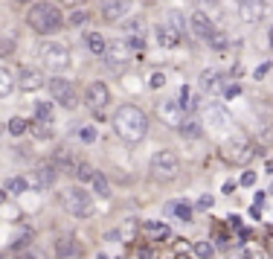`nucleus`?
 <instances>
[{
	"mask_svg": "<svg viewBox=\"0 0 273 259\" xmlns=\"http://www.w3.org/2000/svg\"><path fill=\"white\" fill-rule=\"evenodd\" d=\"M113 131L125 143H140L148 134V117H145V111L137 108V105H119L113 111Z\"/></svg>",
	"mask_w": 273,
	"mask_h": 259,
	"instance_id": "1",
	"label": "nucleus"
},
{
	"mask_svg": "<svg viewBox=\"0 0 273 259\" xmlns=\"http://www.w3.org/2000/svg\"><path fill=\"white\" fill-rule=\"evenodd\" d=\"M26 23L41 32V35H52L64 26V15L55 3H35L29 12H26Z\"/></svg>",
	"mask_w": 273,
	"mask_h": 259,
	"instance_id": "2",
	"label": "nucleus"
},
{
	"mask_svg": "<svg viewBox=\"0 0 273 259\" xmlns=\"http://www.w3.org/2000/svg\"><path fill=\"white\" fill-rule=\"evenodd\" d=\"M148 172H151V178H154V181H175V178H177V172H180V160H177V155H175V152L163 149V152H157V155L151 157Z\"/></svg>",
	"mask_w": 273,
	"mask_h": 259,
	"instance_id": "3",
	"label": "nucleus"
},
{
	"mask_svg": "<svg viewBox=\"0 0 273 259\" xmlns=\"http://www.w3.org/2000/svg\"><path fill=\"white\" fill-rule=\"evenodd\" d=\"M61 204L67 207V213H73V216H79V219H84V216L93 213V198H90V192L81 190V187H67V190L61 192Z\"/></svg>",
	"mask_w": 273,
	"mask_h": 259,
	"instance_id": "4",
	"label": "nucleus"
},
{
	"mask_svg": "<svg viewBox=\"0 0 273 259\" xmlns=\"http://www.w3.org/2000/svg\"><path fill=\"white\" fill-rule=\"evenodd\" d=\"M41 61H44V67L47 70H52V73H64L67 67H70V50L64 47V44H55V41H47V44H41Z\"/></svg>",
	"mask_w": 273,
	"mask_h": 259,
	"instance_id": "5",
	"label": "nucleus"
},
{
	"mask_svg": "<svg viewBox=\"0 0 273 259\" xmlns=\"http://www.w3.org/2000/svg\"><path fill=\"white\" fill-rule=\"evenodd\" d=\"M221 157H224L227 163H233V166H244V163H250V157H253V146H250L247 137L236 134V137H230V140L221 146Z\"/></svg>",
	"mask_w": 273,
	"mask_h": 259,
	"instance_id": "6",
	"label": "nucleus"
},
{
	"mask_svg": "<svg viewBox=\"0 0 273 259\" xmlns=\"http://www.w3.org/2000/svg\"><path fill=\"white\" fill-rule=\"evenodd\" d=\"M49 93H52V99L58 102V105H64L67 111H73L76 105H79V96H76V87H73V82L70 79H52L49 82Z\"/></svg>",
	"mask_w": 273,
	"mask_h": 259,
	"instance_id": "7",
	"label": "nucleus"
},
{
	"mask_svg": "<svg viewBox=\"0 0 273 259\" xmlns=\"http://www.w3.org/2000/svg\"><path fill=\"white\" fill-rule=\"evenodd\" d=\"M131 44L128 41H122V38H116V41H111L108 44V50H105V61H108V67H122V64H128L131 61Z\"/></svg>",
	"mask_w": 273,
	"mask_h": 259,
	"instance_id": "8",
	"label": "nucleus"
},
{
	"mask_svg": "<svg viewBox=\"0 0 273 259\" xmlns=\"http://www.w3.org/2000/svg\"><path fill=\"white\" fill-rule=\"evenodd\" d=\"M157 114L166 125L172 128H180L183 125V105L177 99H166V102H157Z\"/></svg>",
	"mask_w": 273,
	"mask_h": 259,
	"instance_id": "9",
	"label": "nucleus"
},
{
	"mask_svg": "<svg viewBox=\"0 0 273 259\" xmlns=\"http://www.w3.org/2000/svg\"><path fill=\"white\" fill-rule=\"evenodd\" d=\"M207 125H209L212 131L224 134V131L233 128V117H230V111H224L221 105H209V108H207Z\"/></svg>",
	"mask_w": 273,
	"mask_h": 259,
	"instance_id": "10",
	"label": "nucleus"
},
{
	"mask_svg": "<svg viewBox=\"0 0 273 259\" xmlns=\"http://www.w3.org/2000/svg\"><path fill=\"white\" fill-rule=\"evenodd\" d=\"M99 9H102V17L105 20H113L116 23V20H122L134 9V0H102Z\"/></svg>",
	"mask_w": 273,
	"mask_h": 259,
	"instance_id": "11",
	"label": "nucleus"
},
{
	"mask_svg": "<svg viewBox=\"0 0 273 259\" xmlns=\"http://www.w3.org/2000/svg\"><path fill=\"white\" fill-rule=\"evenodd\" d=\"M265 12H268L265 0H239V15L244 23H259L265 17Z\"/></svg>",
	"mask_w": 273,
	"mask_h": 259,
	"instance_id": "12",
	"label": "nucleus"
},
{
	"mask_svg": "<svg viewBox=\"0 0 273 259\" xmlns=\"http://www.w3.org/2000/svg\"><path fill=\"white\" fill-rule=\"evenodd\" d=\"M189 26H192V32L201 38V41H209V35L215 32V23H212V17L204 12V9H198L195 15H192V20H189Z\"/></svg>",
	"mask_w": 273,
	"mask_h": 259,
	"instance_id": "13",
	"label": "nucleus"
},
{
	"mask_svg": "<svg viewBox=\"0 0 273 259\" xmlns=\"http://www.w3.org/2000/svg\"><path fill=\"white\" fill-rule=\"evenodd\" d=\"M17 85H20V90H38V87H44V73L41 70H35V67H20L17 70Z\"/></svg>",
	"mask_w": 273,
	"mask_h": 259,
	"instance_id": "14",
	"label": "nucleus"
},
{
	"mask_svg": "<svg viewBox=\"0 0 273 259\" xmlns=\"http://www.w3.org/2000/svg\"><path fill=\"white\" fill-rule=\"evenodd\" d=\"M84 96H87V105H93V108H105L111 102V90L105 82H90Z\"/></svg>",
	"mask_w": 273,
	"mask_h": 259,
	"instance_id": "15",
	"label": "nucleus"
},
{
	"mask_svg": "<svg viewBox=\"0 0 273 259\" xmlns=\"http://www.w3.org/2000/svg\"><path fill=\"white\" fill-rule=\"evenodd\" d=\"M55 166L52 163H41L38 169H35V175H32V184L35 187H49V184H55Z\"/></svg>",
	"mask_w": 273,
	"mask_h": 259,
	"instance_id": "16",
	"label": "nucleus"
},
{
	"mask_svg": "<svg viewBox=\"0 0 273 259\" xmlns=\"http://www.w3.org/2000/svg\"><path fill=\"white\" fill-rule=\"evenodd\" d=\"M55 254H58V259H76L79 257V245H76V239H73V236H58V242H55Z\"/></svg>",
	"mask_w": 273,
	"mask_h": 259,
	"instance_id": "17",
	"label": "nucleus"
},
{
	"mask_svg": "<svg viewBox=\"0 0 273 259\" xmlns=\"http://www.w3.org/2000/svg\"><path fill=\"white\" fill-rule=\"evenodd\" d=\"M221 85H224V82H221V73H218V70H204V73H201V90H204V93H215Z\"/></svg>",
	"mask_w": 273,
	"mask_h": 259,
	"instance_id": "18",
	"label": "nucleus"
},
{
	"mask_svg": "<svg viewBox=\"0 0 273 259\" xmlns=\"http://www.w3.org/2000/svg\"><path fill=\"white\" fill-rule=\"evenodd\" d=\"M90 190H93L96 198H108V195H111V184H108V178H105L102 172H93V178H90Z\"/></svg>",
	"mask_w": 273,
	"mask_h": 259,
	"instance_id": "19",
	"label": "nucleus"
},
{
	"mask_svg": "<svg viewBox=\"0 0 273 259\" xmlns=\"http://www.w3.org/2000/svg\"><path fill=\"white\" fill-rule=\"evenodd\" d=\"M166 26H169V29L180 38V35H183V29H186V20H183V15H180L177 9H169V12H166Z\"/></svg>",
	"mask_w": 273,
	"mask_h": 259,
	"instance_id": "20",
	"label": "nucleus"
},
{
	"mask_svg": "<svg viewBox=\"0 0 273 259\" xmlns=\"http://www.w3.org/2000/svg\"><path fill=\"white\" fill-rule=\"evenodd\" d=\"M84 44H87V50H90L93 55H105V50H108V41H105L99 32H87V35H84Z\"/></svg>",
	"mask_w": 273,
	"mask_h": 259,
	"instance_id": "21",
	"label": "nucleus"
},
{
	"mask_svg": "<svg viewBox=\"0 0 273 259\" xmlns=\"http://www.w3.org/2000/svg\"><path fill=\"white\" fill-rule=\"evenodd\" d=\"M154 35H157V44H160V47H175V44L180 41V38H177V35H175L166 23H163V26H157V29H154Z\"/></svg>",
	"mask_w": 273,
	"mask_h": 259,
	"instance_id": "22",
	"label": "nucleus"
},
{
	"mask_svg": "<svg viewBox=\"0 0 273 259\" xmlns=\"http://www.w3.org/2000/svg\"><path fill=\"white\" fill-rule=\"evenodd\" d=\"M201 131H204V122L195 120V117L183 120V125H180V134H183V137H201Z\"/></svg>",
	"mask_w": 273,
	"mask_h": 259,
	"instance_id": "23",
	"label": "nucleus"
},
{
	"mask_svg": "<svg viewBox=\"0 0 273 259\" xmlns=\"http://www.w3.org/2000/svg\"><path fill=\"white\" fill-rule=\"evenodd\" d=\"M35 120L44 122V125H49L52 122V102H38L35 105Z\"/></svg>",
	"mask_w": 273,
	"mask_h": 259,
	"instance_id": "24",
	"label": "nucleus"
},
{
	"mask_svg": "<svg viewBox=\"0 0 273 259\" xmlns=\"http://www.w3.org/2000/svg\"><path fill=\"white\" fill-rule=\"evenodd\" d=\"M12 90H15V76H12L6 67H0V99L9 96Z\"/></svg>",
	"mask_w": 273,
	"mask_h": 259,
	"instance_id": "25",
	"label": "nucleus"
},
{
	"mask_svg": "<svg viewBox=\"0 0 273 259\" xmlns=\"http://www.w3.org/2000/svg\"><path fill=\"white\" fill-rule=\"evenodd\" d=\"M207 44H209L212 50H227V47H230V38H227V32H224V29H215V32L209 35V41H207Z\"/></svg>",
	"mask_w": 273,
	"mask_h": 259,
	"instance_id": "26",
	"label": "nucleus"
},
{
	"mask_svg": "<svg viewBox=\"0 0 273 259\" xmlns=\"http://www.w3.org/2000/svg\"><path fill=\"white\" fill-rule=\"evenodd\" d=\"M169 213H175L180 222H192V207H189V204H183V201H177V204H169Z\"/></svg>",
	"mask_w": 273,
	"mask_h": 259,
	"instance_id": "27",
	"label": "nucleus"
},
{
	"mask_svg": "<svg viewBox=\"0 0 273 259\" xmlns=\"http://www.w3.org/2000/svg\"><path fill=\"white\" fill-rule=\"evenodd\" d=\"M26 131H29V122H26L23 117H12V120H9V134L20 137V134H26Z\"/></svg>",
	"mask_w": 273,
	"mask_h": 259,
	"instance_id": "28",
	"label": "nucleus"
},
{
	"mask_svg": "<svg viewBox=\"0 0 273 259\" xmlns=\"http://www.w3.org/2000/svg\"><path fill=\"white\" fill-rule=\"evenodd\" d=\"M145 233L154 236V239H166L169 236V227L166 224H157V222H145Z\"/></svg>",
	"mask_w": 273,
	"mask_h": 259,
	"instance_id": "29",
	"label": "nucleus"
},
{
	"mask_svg": "<svg viewBox=\"0 0 273 259\" xmlns=\"http://www.w3.org/2000/svg\"><path fill=\"white\" fill-rule=\"evenodd\" d=\"M195 257L198 259H212L215 257V248H212L207 239H204V242H195Z\"/></svg>",
	"mask_w": 273,
	"mask_h": 259,
	"instance_id": "30",
	"label": "nucleus"
},
{
	"mask_svg": "<svg viewBox=\"0 0 273 259\" xmlns=\"http://www.w3.org/2000/svg\"><path fill=\"white\" fill-rule=\"evenodd\" d=\"M125 29H128V32H131L134 38H143V29H145V20H143V17H137V20H128V23H125Z\"/></svg>",
	"mask_w": 273,
	"mask_h": 259,
	"instance_id": "31",
	"label": "nucleus"
},
{
	"mask_svg": "<svg viewBox=\"0 0 273 259\" xmlns=\"http://www.w3.org/2000/svg\"><path fill=\"white\" fill-rule=\"evenodd\" d=\"M96 169H90V163H76V178L79 181H90Z\"/></svg>",
	"mask_w": 273,
	"mask_h": 259,
	"instance_id": "32",
	"label": "nucleus"
},
{
	"mask_svg": "<svg viewBox=\"0 0 273 259\" xmlns=\"http://www.w3.org/2000/svg\"><path fill=\"white\" fill-rule=\"evenodd\" d=\"M26 187H29V181H26V178H12V181H9V192H12V195H20Z\"/></svg>",
	"mask_w": 273,
	"mask_h": 259,
	"instance_id": "33",
	"label": "nucleus"
},
{
	"mask_svg": "<svg viewBox=\"0 0 273 259\" xmlns=\"http://www.w3.org/2000/svg\"><path fill=\"white\" fill-rule=\"evenodd\" d=\"M29 131H32V134H35V137H41V140H44V137H49V134H52V131H49V128H47V125H44V122H38V120H35V122H29Z\"/></svg>",
	"mask_w": 273,
	"mask_h": 259,
	"instance_id": "34",
	"label": "nucleus"
},
{
	"mask_svg": "<svg viewBox=\"0 0 273 259\" xmlns=\"http://www.w3.org/2000/svg\"><path fill=\"white\" fill-rule=\"evenodd\" d=\"M20 259H47V257H44V251H38V248H23V251H20Z\"/></svg>",
	"mask_w": 273,
	"mask_h": 259,
	"instance_id": "35",
	"label": "nucleus"
},
{
	"mask_svg": "<svg viewBox=\"0 0 273 259\" xmlns=\"http://www.w3.org/2000/svg\"><path fill=\"white\" fill-rule=\"evenodd\" d=\"M166 85V73H151L148 76V87H163Z\"/></svg>",
	"mask_w": 273,
	"mask_h": 259,
	"instance_id": "36",
	"label": "nucleus"
},
{
	"mask_svg": "<svg viewBox=\"0 0 273 259\" xmlns=\"http://www.w3.org/2000/svg\"><path fill=\"white\" fill-rule=\"evenodd\" d=\"M212 204H215V198H212V195H201V198H198V207H201V210H209Z\"/></svg>",
	"mask_w": 273,
	"mask_h": 259,
	"instance_id": "37",
	"label": "nucleus"
},
{
	"mask_svg": "<svg viewBox=\"0 0 273 259\" xmlns=\"http://www.w3.org/2000/svg\"><path fill=\"white\" fill-rule=\"evenodd\" d=\"M256 184V172H244L241 175V187H253Z\"/></svg>",
	"mask_w": 273,
	"mask_h": 259,
	"instance_id": "38",
	"label": "nucleus"
},
{
	"mask_svg": "<svg viewBox=\"0 0 273 259\" xmlns=\"http://www.w3.org/2000/svg\"><path fill=\"white\" fill-rule=\"evenodd\" d=\"M84 17H87V12H81V9H79V12H73V15H70V23H84Z\"/></svg>",
	"mask_w": 273,
	"mask_h": 259,
	"instance_id": "39",
	"label": "nucleus"
},
{
	"mask_svg": "<svg viewBox=\"0 0 273 259\" xmlns=\"http://www.w3.org/2000/svg\"><path fill=\"white\" fill-rule=\"evenodd\" d=\"M268 73H271V64H268V61H265V64H259V67H256V79H265V76H268Z\"/></svg>",
	"mask_w": 273,
	"mask_h": 259,
	"instance_id": "40",
	"label": "nucleus"
},
{
	"mask_svg": "<svg viewBox=\"0 0 273 259\" xmlns=\"http://www.w3.org/2000/svg\"><path fill=\"white\" fill-rule=\"evenodd\" d=\"M81 140H84V143H93V140H96V131H93V128H81Z\"/></svg>",
	"mask_w": 273,
	"mask_h": 259,
	"instance_id": "41",
	"label": "nucleus"
},
{
	"mask_svg": "<svg viewBox=\"0 0 273 259\" xmlns=\"http://www.w3.org/2000/svg\"><path fill=\"white\" fill-rule=\"evenodd\" d=\"M9 52H12V44H9V41H3V38H0V55H9Z\"/></svg>",
	"mask_w": 273,
	"mask_h": 259,
	"instance_id": "42",
	"label": "nucleus"
},
{
	"mask_svg": "<svg viewBox=\"0 0 273 259\" xmlns=\"http://www.w3.org/2000/svg\"><path fill=\"white\" fill-rule=\"evenodd\" d=\"M224 93H227V99H233V96H239V87H236V85H233V87H227V90H224Z\"/></svg>",
	"mask_w": 273,
	"mask_h": 259,
	"instance_id": "43",
	"label": "nucleus"
},
{
	"mask_svg": "<svg viewBox=\"0 0 273 259\" xmlns=\"http://www.w3.org/2000/svg\"><path fill=\"white\" fill-rule=\"evenodd\" d=\"M230 227H236V230H241V222H239V216H230Z\"/></svg>",
	"mask_w": 273,
	"mask_h": 259,
	"instance_id": "44",
	"label": "nucleus"
},
{
	"mask_svg": "<svg viewBox=\"0 0 273 259\" xmlns=\"http://www.w3.org/2000/svg\"><path fill=\"white\" fill-rule=\"evenodd\" d=\"M198 3H201V6H218L221 0H198Z\"/></svg>",
	"mask_w": 273,
	"mask_h": 259,
	"instance_id": "45",
	"label": "nucleus"
},
{
	"mask_svg": "<svg viewBox=\"0 0 273 259\" xmlns=\"http://www.w3.org/2000/svg\"><path fill=\"white\" fill-rule=\"evenodd\" d=\"M268 41H271V50H273V26H271V32H268Z\"/></svg>",
	"mask_w": 273,
	"mask_h": 259,
	"instance_id": "46",
	"label": "nucleus"
},
{
	"mask_svg": "<svg viewBox=\"0 0 273 259\" xmlns=\"http://www.w3.org/2000/svg\"><path fill=\"white\" fill-rule=\"evenodd\" d=\"M3 201H6V192H3V190H0V204H3Z\"/></svg>",
	"mask_w": 273,
	"mask_h": 259,
	"instance_id": "47",
	"label": "nucleus"
},
{
	"mask_svg": "<svg viewBox=\"0 0 273 259\" xmlns=\"http://www.w3.org/2000/svg\"><path fill=\"white\" fill-rule=\"evenodd\" d=\"M67 3H81V0H67Z\"/></svg>",
	"mask_w": 273,
	"mask_h": 259,
	"instance_id": "48",
	"label": "nucleus"
},
{
	"mask_svg": "<svg viewBox=\"0 0 273 259\" xmlns=\"http://www.w3.org/2000/svg\"><path fill=\"white\" fill-rule=\"evenodd\" d=\"M271 192H273V184H271Z\"/></svg>",
	"mask_w": 273,
	"mask_h": 259,
	"instance_id": "49",
	"label": "nucleus"
},
{
	"mask_svg": "<svg viewBox=\"0 0 273 259\" xmlns=\"http://www.w3.org/2000/svg\"><path fill=\"white\" fill-rule=\"evenodd\" d=\"M20 3H26V0H20Z\"/></svg>",
	"mask_w": 273,
	"mask_h": 259,
	"instance_id": "50",
	"label": "nucleus"
},
{
	"mask_svg": "<svg viewBox=\"0 0 273 259\" xmlns=\"http://www.w3.org/2000/svg\"><path fill=\"white\" fill-rule=\"evenodd\" d=\"M0 259H3V257H0Z\"/></svg>",
	"mask_w": 273,
	"mask_h": 259,
	"instance_id": "51",
	"label": "nucleus"
}]
</instances>
